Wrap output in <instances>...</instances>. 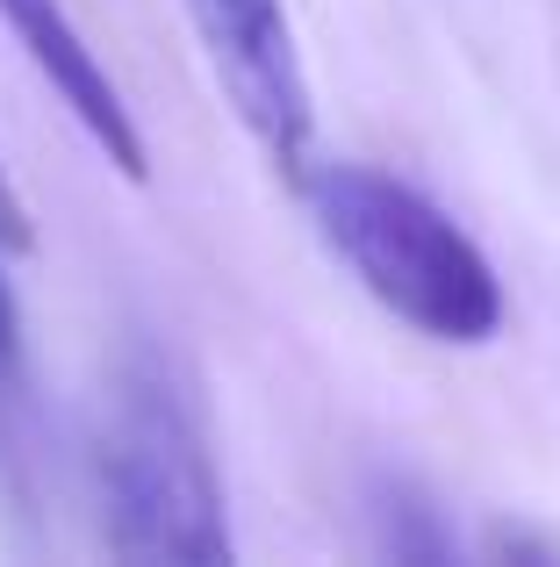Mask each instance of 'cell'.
Masks as SVG:
<instances>
[{
  "label": "cell",
  "instance_id": "6da1fadb",
  "mask_svg": "<svg viewBox=\"0 0 560 567\" xmlns=\"http://www.w3.org/2000/svg\"><path fill=\"white\" fill-rule=\"evenodd\" d=\"M101 539L115 560L216 567L238 554L201 381L166 338L123 346L94 445Z\"/></svg>",
  "mask_w": 560,
  "mask_h": 567
},
{
  "label": "cell",
  "instance_id": "52a82bcc",
  "mask_svg": "<svg viewBox=\"0 0 560 567\" xmlns=\"http://www.w3.org/2000/svg\"><path fill=\"white\" fill-rule=\"evenodd\" d=\"M29 245H37V230H29V208H22V194H14L8 166H0V251H29Z\"/></svg>",
  "mask_w": 560,
  "mask_h": 567
},
{
  "label": "cell",
  "instance_id": "8992f818",
  "mask_svg": "<svg viewBox=\"0 0 560 567\" xmlns=\"http://www.w3.org/2000/svg\"><path fill=\"white\" fill-rule=\"evenodd\" d=\"M22 395V302L8 288V266H0V416Z\"/></svg>",
  "mask_w": 560,
  "mask_h": 567
},
{
  "label": "cell",
  "instance_id": "7a4b0ae2",
  "mask_svg": "<svg viewBox=\"0 0 560 567\" xmlns=\"http://www.w3.org/2000/svg\"><path fill=\"white\" fill-rule=\"evenodd\" d=\"M323 251L360 280L366 302L409 323L432 346H489L510 302L489 251L446 216L424 187L366 166V158H309L294 173Z\"/></svg>",
  "mask_w": 560,
  "mask_h": 567
},
{
  "label": "cell",
  "instance_id": "5b68a950",
  "mask_svg": "<svg viewBox=\"0 0 560 567\" xmlns=\"http://www.w3.org/2000/svg\"><path fill=\"white\" fill-rule=\"evenodd\" d=\"M381 525V554H395V560H453L460 554V539H453V525L438 517V503H424L409 482H381V496H374V511H366Z\"/></svg>",
  "mask_w": 560,
  "mask_h": 567
},
{
  "label": "cell",
  "instance_id": "3957f363",
  "mask_svg": "<svg viewBox=\"0 0 560 567\" xmlns=\"http://www.w3.org/2000/svg\"><path fill=\"white\" fill-rule=\"evenodd\" d=\"M201 51L238 109L259 158L294 187V173L317 158V109H309V72L294 51V22L280 0H187Z\"/></svg>",
  "mask_w": 560,
  "mask_h": 567
},
{
  "label": "cell",
  "instance_id": "277c9868",
  "mask_svg": "<svg viewBox=\"0 0 560 567\" xmlns=\"http://www.w3.org/2000/svg\"><path fill=\"white\" fill-rule=\"evenodd\" d=\"M0 22L22 43L29 65L43 72V86L65 101V115L86 130V144H94L123 181H144V173H152L144 130H137V115H129L123 86L108 80V65L94 58V43H86L80 22L65 14V0H0Z\"/></svg>",
  "mask_w": 560,
  "mask_h": 567
}]
</instances>
